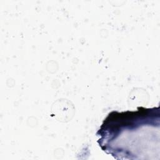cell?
<instances>
[{
    "label": "cell",
    "instance_id": "6da1fadb",
    "mask_svg": "<svg viewBox=\"0 0 160 160\" xmlns=\"http://www.w3.org/2000/svg\"><path fill=\"white\" fill-rule=\"evenodd\" d=\"M97 142L116 159H144L159 155V107L109 112L98 129Z\"/></svg>",
    "mask_w": 160,
    "mask_h": 160
}]
</instances>
